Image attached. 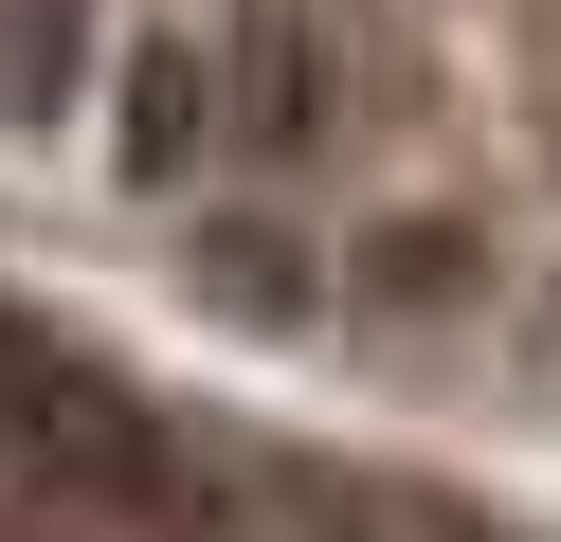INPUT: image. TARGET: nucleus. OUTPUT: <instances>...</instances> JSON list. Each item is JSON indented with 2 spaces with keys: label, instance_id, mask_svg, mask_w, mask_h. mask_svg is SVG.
<instances>
[{
  "label": "nucleus",
  "instance_id": "f257e3e1",
  "mask_svg": "<svg viewBox=\"0 0 561 542\" xmlns=\"http://www.w3.org/2000/svg\"><path fill=\"white\" fill-rule=\"evenodd\" d=\"M453 272H471V235H453V217H399V235L363 253V289H380V308H435Z\"/></svg>",
  "mask_w": 561,
  "mask_h": 542
}]
</instances>
